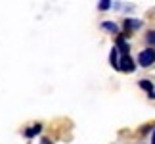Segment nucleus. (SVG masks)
<instances>
[{
	"label": "nucleus",
	"instance_id": "nucleus-9",
	"mask_svg": "<svg viewBox=\"0 0 155 144\" xmlns=\"http://www.w3.org/2000/svg\"><path fill=\"white\" fill-rule=\"evenodd\" d=\"M102 12H105V10H109L111 8V0H100V6H98Z\"/></svg>",
	"mask_w": 155,
	"mask_h": 144
},
{
	"label": "nucleus",
	"instance_id": "nucleus-8",
	"mask_svg": "<svg viewBox=\"0 0 155 144\" xmlns=\"http://www.w3.org/2000/svg\"><path fill=\"white\" fill-rule=\"evenodd\" d=\"M102 27L105 29L107 33H117V31H119V29H117V25H115L113 21H104V23H102Z\"/></svg>",
	"mask_w": 155,
	"mask_h": 144
},
{
	"label": "nucleus",
	"instance_id": "nucleus-6",
	"mask_svg": "<svg viewBox=\"0 0 155 144\" xmlns=\"http://www.w3.org/2000/svg\"><path fill=\"white\" fill-rule=\"evenodd\" d=\"M40 129H42V127H40L38 123L33 125V127H29V129L25 131V136H27V139H33V136H37V135L40 133Z\"/></svg>",
	"mask_w": 155,
	"mask_h": 144
},
{
	"label": "nucleus",
	"instance_id": "nucleus-13",
	"mask_svg": "<svg viewBox=\"0 0 155 144\" xmlns=\"http://www.w3.org/2000/svg\"><path fill=\"white\" fill-rule=\"evenodd\" d=\"M153 144H155V142H153Z\"/></svg>",
	"mask_w": 155,
	"mask_h": 144
},
{
	"label": "nucleus",
	"instance_id": "nucleus-5",
	"mask_svg": "<svg viewBox=\"0 0 155 144\" xmlns=\"http://www.w3.org/2000/svg\"><path fill=\"white\" fill-rule=\"evenodd\" d=\"M117 52H121V54H128V44L127 43H124V39L123 37H119L117 39Z\"/></svg>",
	"mask_w": 155,
	"mask_h": 144
},
{
	"label": "nucleus",
	"instance_id": "nucleus-2",
	"mask_svg": "<svg viewBox=\"0 0 155 144\" xmlns=\"http://www.w3.org/2000/svg\"><path fill=\"white\" fill-rule=\"evenodd\" d=\"M136 67L134 60L130 58V54H121V58H119V71H124V73H132Z\"/></svg>",
	"mask_w": 155,
	"mask_h": 144
},
{
	"label": "nucleus",
	"instance_id": "nucleus-3",
	"mask_svg": "<svg viewBox=\"0 0 155 144\" xmlns=\"http://www.w3.org/2000/svg\"><path fill=\"white\" fill-rule=\"evenodd\" d=\"M142 27V21L140 19H124V29L127 31H134V29Z\"/></svg>",
	"mask_w": 155,
	"mask_h": 144
},
{
	"label": "nucleus",
	"instance_id": "nucleus-12",
	"mask_svg": "<svg viewBox=\"0 0 155 144\" xmlns=\"http://www.w3.org/2000/svg\"><path fill=\"white\" fill-rule=\"evenodd\" d=\"M153 142H155V131H153Z\"/></svg>",
	"mask_w": 155,
	"mask_h": 144
},
{
	"label": "nucleus",
	"instance_id": "nucleus-1",
	"mask_svg": "<svg viewBox=\"0 0 155 144\" xmlns=\"http://www.w3.org/2000/svg\"><path fill=\"white\" fill-rule=\"evenodd\" d=\"M138 63L142 67H150V65L155 63V50L153 48H146L138 54Z\"/></svg>",
	"mask_w": 155,
	"mask_h": 144
},
{
	"label": "nucleus",
	"instance_id": "nucleus-10",
	"mask_svg": "<svg viewBox=\"0 0 155 144\" xmlns=\"http://www.w3.org/2000/svg\"><path fill=\"white\" fill-rule=\"evenodd\" d=\"M146 40L150 44H155V31H147V35H146Z\"/></svg>",
	"mask_w": 155,
	"mask_h": 144
},
{
	"label": "nucleus",
	"instance_id": "nucleus-11",
	"mask_svg": "<svg viewBox=\"0 0 155 144\" xmlns=\"http://www.w3.org/2000/svg\"><path fill=\"white\" fill-rule=\"evenodd\" d=\"M40 144H52V142H50L48 139H42V140H40Z\"/></svg>",
	"mask_w": 155,
	"mask_h": 144
},
{
	"label": "nucleus",
	"instance_id": "nucleus-7",
	"mask_svg": "<svg viewBox=\"0 0 155 144\" xmlns=\"http://www.w3.org/2000/svg\"><path fill=\"white\" fill-rule=\"evenodd\" d=\"M140 87L144 88V91H146L147 94H150L151 98H153V96H155V91H153V85H151L150 81H140Z\"/></svg>",
	"mask_w": 155,
	"mask_h": 144
},
{
	"label": "nucleus",
	"instance_id": "nucleus-4",
	"mask_svg": "<svg viewBox=\"0 0 155 144\" xmlns=\"http://www.w3.org/2000/svg\"><path fill=\"white\" fill-rule=\"evenodd\" d=\"M109 63L113 65V67H119V52H117V48L115 46H113L111 48V52H109Z\"/></svg>",
	"mask_w": 155,
	"mask_h": 144
}]
</instances>
